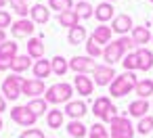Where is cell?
I'll use <instances>...</instances> for the list:
<instances>
[{
    "instance_id": "1",
    "label": "cell",
    "mask_w": 153,
    "mask_h": 138,
    "mask_svg": "<svg viewBox=\"0 0 153 138\" xmlns=\"http://www.w3.org/2000/svg\"><path fill=\"white\" fill-rule=\"evenodd\" d=\"M136 82L138 80H136L134 71H126L122 75H115V80L109 84V94L113 98H122V96H126V94H130L134 90Z\"/></svg>"
},
{
    "instance_id": "2",
    "label": "cell",
    "mask_w": 153,
    "mask_h": 138,
    "mask_svg": "<svg viewBox=\"0 0 153 138\" xmlns=\"http://www.w3.org/2000/svg\"><path fill=\"white\" fill-rule=\"evenodd\" d=\"M71 94H74V86L67 84V82H57L53 86L46 88L44 92V100L51 103V105H61V103H69L71 100Z\"/></svg>"
},
{
    "instance_id": "3",
    "label": "cell",
    "mask_w": 153,
    "mask_h": 138,
    "mask_svg": "<svg viewBox=\"0 0 153 138\" xmlns=\"http://www.w3.org/2000/svg\"><path fill=\"white\" fill-rule=\"evenodd\" d=\"M92 113H94V117L101 123H111L117 117V109L113 107V103H111L109 96H99L92 103Z\"/></svg>"
},
{
    "instance_id": "4",
    "label": "cell",
    "mask_w": 153,
    "mask_h": 138,
    "mask_svg": "<svg viewBox=\"0 0 153 138\" xmlns=\"http://www.w3.org/2000/svg\"><path fill=\"white\" fill-rule=\"evenodd\" d=\"M25 77H21L19 73H11L2 80V96L7 100H17L21 96V84Z\"/></svg>"
},
{
    "instance_id": "5",
    "label": "cell",
    "mask_w": 153,
    "mask_h": 138,
    "mask_svg": "<svg viewBox=\"0 0 153 138\" xmlns=\"http://www.w3.org/2000/svg\"><path fill=\"white\" fill-rule=\"evenodd\" d=\"M109 128H111V138H132L134 136V125H132V121L128 119V117H124V115H117L111 123H109Z\"/></svg>"
},
{
    "instance_id": "6",
    "label": "cell",
    "mask_w": 153,
    "mask_h": 138,
    "mask_svg": "<svg viewBox=\"0 0 153 138\" xmlns=\"http://www.w3.org/2000/svg\"><path fill=\"white\" fill-rule=\"evenodd\" d=\"M11 119H13L15 123L23 125V128H34V123H36L38 115H34L25 105H17V107H13V109H11Z\"/></svg>"
},
{
    "instance_id": "7",
    "label": "cell",
    "mask_w": 153,
    "mask_h": 138,
    "mask_svg": "<svg viewBox=\"0 0 153 138\" xmlns=\"http://www.w3.org/2000/svg\"><path fill=\"white\" fill-rule=\"evenodd\" d=\"M69 69L76 71V75H86V73H94L97 69V61L92 57H71L69 59Z\"/></svg>"
},
{
    "instance_id": "8",
    "label": "cell",
    "mask_w": 153,
    "mask_h": 138,
    "mask_svg": "<svg viewBox=\"0 0 153 138\" xmlns=\"http://www.w3.org/2000/svg\"><path fill=\"white\" fill-rule=\"evenodd\" d=\"M46 92V84L44 80H38V77H25L23 84H21V94L30 96V98H38L40 94L44 96Z\"/></svg>"
},
{
    "instance_id": "9",
    "label": "cell",
    "mask_w": 153,
    "mask_h": 138,
    "mask_svg": "<svg viewBox=\"0 0 153 138\" xmlns=\"http://www.w3.org/2000/svg\"><path fill=\"white\" fill-rule=\"evenodd\" d=\"M126 55H128V52L124 50V46H122L117 40H115V42H109V44L103 48V59H105V65H111V67H113L117 61H122Z\"/></svg>"
},
{
    "instance_id": "10",
    "label": "cell",
    "mask_w": 153,
    "mask_h": 138,
    "mask_svg": "<svg viewBox=\"0 0 153 138\" xmlns=\"http://www.w3.org/2000/svg\"><path fill=\"white\" fill-rule=\"evenodd\" d=\"M113 80H115V71L111 65H97V69L92 73L94 86H109Z\"/></svg>"
},
{
    "instance_id": "11",
    "label": "cell",
    "mask_w": 153,
    "mask_h": 138,
    "mask_svg": "<svg viewBox=\"0 0 153 138\" xmlns=\"http://www.w3.org/2000/svg\"><path fill=\"white\" fill-rule=\"evenodd\" d=\"M132 17L130 15H126V13H120V15H115L113 17V21H111V30H113V34H120V36H128V32H132Z\"/></svg>"
},
{
    "instance_id": "12",
    "label": "cell",
    "mask_w": 153,
    "mask_h": 138,
    "mask_svg": "<svg viewBox=\"0 0 153 138\" xmlns=\"http://www.w3.org/2000/svg\"><path fill=\"white\" fill-rule=\"evenodd\" d=\"M11 34L13 38H30L34 34V21L32 19H17L13 25H11Z\"/></svg>"
},
{
    "instance_id": "13",
    "label": "cell",
    "mask_w": 153,
    "mask_h": 138,
    "mask_svg": "<svg viewBox=\"0 0 153 138\" xmlns=\"http://www.w3.org/2000/svg\"><path fill=\"white\" fill-rule=\"evenodd\" d=\"M134 55H136V69L138 71H149L153 67V52L149 48L140 46L134 50Z\"/></svg>"
},
{
    "instance_id": "14",
    "label": "cell",
    "mask_w": 153,
    "mask_h": 138,
    "mask_svg": "<svg viewBox=\"0 0 153 138\" xmlns=\"http://www.w3.org/2000/svg\"><path fill=\"white\" fill-rule=\"evenodd\" d=\"M111 36H113V30H111V25H107V23H99L97 27H94V32H92V40L99 44V46H107L109 42H111Z\"/></svg>"
},
{
    "instance_id": "15",
    "label": "cell",
    "mask_w": 153,
    "mask_h": 138,
    "mask_svg": "<svg viewBox=\"0 0 153 138\" xmlns=\"http://www.w3.org/2000/svg\"><path fill=\"white\" fill-rule=\"evenodd\" d=\"M74 90L82 96H90L94 92V82L88 75H76L74 77Z\"/></svg>"
},
{
    "instance_id": "16",
    "label": "cell",
    "mask_w": 153,
    "mask_h": 138,
    "mask_svg": "<svg viewBox=\"0 0 153 138\" xmlns=\"http://www.w3.org/2000/svg\"><path fill=\"white\" fill-rule=\"evenodd\" d=\"M88 113V107L84 100H69L65 103V115L71 117V119H82L84 115Z\"/></svg>"
},
{
    "instance_id": "17",
    "label": "cell",
    "mask_w": 153,
    "mask_h": 138,
    "mask_svg": "<svg viewBox=\"0 0 153 138\" xmlns=\"http://www.w3.org/2000/svg\"><path fill=\"white\" fill-rule=\"evenodd\" d=\"M30 17H32V21L34 23H38V25H44V23H48L51 21V11H48V7L46 4H34L32 9H30Z\"/></svg>"
},
{
    "instance_id": "18",
    "label": "cell",
    "mask_w": 153,
    "mask_h": 138,
    "mask_svg": "<svg viewBox=\"0 0 153 138\" xmlns=\"http://www.w3.org/2000/svg\"><path fill=\"white\" fill-rule=\"evenodd\" d=\"M94 17H97V21L99 23H107V21H113V17H115V9H113V4L111 2H101L97 9H94Z\"/></svg>"
},
{
    "instance_id": "19",
    "label": "cell",
    "mask_w": 153,
    "mask_h": 138,
    "mask_svg": "<svg viewBox=\"0 0 153 138\" xmlns=\"http://www.w3.org/2000/svg\"><path fill=\"white\" fill-rule=\"evenodd\" d=\"M86 40H88V34H86V27H82V25H76V27H71V30L67 32V42H69L71 46L86 44Z\"/></svg>"
},
{
    "instance_id": "20",
    "label": "cell",
    "mask_w": 153,
    "mask_h": 138,
    "mask_svg": "<svg viewBox=\"0 0 153 138\" xmlns=\"http://www.w3.org/2000/svg\"><path fill=\"white\" fill-rule=\"evenodd\" d=\"M32 71H34V77L38 80H44L53 73V67H51V61L48 59H38L34 65H32Z\"/></svg>"
},
{
    "instance_id": "21",
    "label": "cell",
    "mask_w": 153,
    "mask_h": 138,
    "mask_svg": "<svg viewBox=\"0 0 153 138\" xmlns=\"http://www.w3.org/2000/svg\"><path fill=\"white\" fill-rule=\"evenodd\" d=\"M63 121H65V113L61 111V109H48V113H46V125L48 128H53V130H59V128H63Z\"/></svg>"
},
{
    "instance_id": "22",
    "label": "cell",
    "mask_w": 153,
    "mask_h": 138,
    "mask_svg": "<svg viewBox=\"0 0 153 138\" xmlns=\"http://www.w3.org/2000/svg\"><path fill=\"white\" fill-rule=\"evenodd\" d=\"M27 55L32 59H44V42L42 38H30L27 40Z\"/></svg>"
},
{
    "instance_id": "23",
    "label": "cell",
    "mask_w": 153,
    "mask_h": 138,
    "mask_svg": "<svg viewBox=\"0 0 153 138\" xmlns=\"http://www.w3.org/2000/svg\"><path fill=\"white\" fill-rule=\"evenodd\" d=\"M128 113L132 115V117H145L147 113H149V103L145 100V98H136V100H132L130 105H128Z\"/></svg>"
},
{
    "instance_id": "24",
    "label": "cell",
    "mask_w": 153,
    "mask_h": 138,
    "mask_svg": "<svg viewBox=\"0 0 153 138\" xmlns=\"http://www.w3.org/2000/svg\"><path fill=\"white\" fill-rule=\"evenodd\" d=\"M65 130H67V134H69L71 138H84V136L88 134V125H84L82 119H71V121L65 125Z\"/></svg>"
},
{
    "instance_id": "25",
    "label": "cell",
    "mask_w": 153,
    "mask_h": 138,
    "mask_svg": "<svg viewBox=\"0 0 153 138\" xmlns=\"http://www.w3.org/2000/svg\"><path fill=\"white\" fill-rule=\"evenodd\" d=\"M132 42L134 44H138V46H143V44H149V40L153 38L151 36V32H149V27H145V25H140V27H132Z\"/></svg>"
},
{
    "instance_id": "26",
    "label": "cell",
    "mask_w": 153,
    "mask_h": 138,
    "mask_svg": "<svg viewBox=\"0 0 153 138\" xmlns=\"http://www.w3.org/2000/svg\"><path fill=\"white\" fill-rule=\"evenodd\" d=\"M25 107H27V109H30V111H32L34 115H38V117H40V115H46V113H48V103L44 100V96H38V98H30V103H27Z\"/></svg>"
},
{
    "instance_id": "27",
    "label": "cell",
    "mask_w": 153,
    "mask_h": 138,
    "mask_svg": "<svg viewBox=\"0 0 153 138\" xmlns=\"http://www.w3.org/2000/svg\"><path fill=\"white\" fill-rule=\"evenodd\" d=\"M59 23H61L63 27L71 30V27L80 25V17H78V13H76L74 9H71V11H63V13H59Z\"/></svg>"
},
{
    "instance_id": "28",
    "label": "cell",
    "mask_w": 153,
    "mask_h": 138,
    "mask_svg": "<svg viewBox=\"0 0 153 138\" xmlns=\"http://www.w3.org/2000/svg\"><path fill=\"white\" fill-rule=\"evenodd\" d=\"M134 92L138 94V98H149V96H153V80H138L136 82V86H134Z\"/></svg>"
},
{
    "instance_id": "29",
    "label": "cell",
    "mask_w": 153,
    "mask_h": 138,
    "mask_svg": "<svg viewBox=\"0 0 153 138\" xmlns=\"http://www.w3.org/2000/svg\"><path fill=\"white\" fill-rule=\"evenodd\" d=\"M51 67H53V73H55V75L63 77V75L67 73V69H69V61H65V57L57 55V57L51 59Z\"/></svg>"
},
{
    "instance_id": "30",
    "label": "cell",
    "mask_w": 153,
    "mask_h": 138,
    "mask_svg": "<svg viewBox=\"0 0 153 138\" xmlns=\"http://www.w3.org/2000/svg\"><path fill=\"white\" fill-rule=\"evenodd\" d=\"M30 67H32V57H30V55H17L15 61H13V67H11V69H13L15 73L21 75V73L27 71Z\"/></svg>"
},
{
    "instance_id": "31",
    "label": "cell",
    "mask_w": 153,
    "mask_h": 138,
    "mask_svg": "<svg viewBox=\"0 0 153 138\" xmlns=\"http://www.w3.org/2000/svg\"><path fill=\"white\" fill-rule=\"evenodd\" d=\"M74 11L78 13L80 19H90V17H94V7L88 2V0H80V2L74 7Z\"/></svg>"
},
{
    "instance_id": "32",
    "label": "cell",
    "mask_w": 153,
    "mask_h": 138,
    "mask_svg": "<svg viewBox=\"0 0 153 138\" xmlns=\"http://www.w3.org/2000/svg\"><path fill=\"white\" fill-rule=\"evenodd\" d=\"M11 9L15 11V15H19V19H27L30 17V4L25 0H9Z\"/></svg>"
},
{
    "instance_id": "33",
    "label": "cell",
    "mask_w": 153,
    "mask_h": 138,
    "mask_svg": "<svg viewBox=\"0 0 153 138\" xmlns=\"http://www.w3.org/2000/svg\"><path fill=\"white\" fill-rule=\"evenodd\" d=\"M88 138H111V134H109V130L105 128V123L97 121V123L88 125Z\"/></svg>"
},
{
    "instance_id": "34",
    "label": "cell",
    "mask_w": 153,
    "mask_h": 138,
    "mask_svg": "<svg viewBox=\"0 0 153 138\" xmlns=\"http://www.w3.org/2000/svg\"><path fill=\"white\" fill-rule=\"evenodd\" d=\"M17 57V44L15 40H7L0 44V59H15Z\"/></svg>"
},
{
    "instance_id": "35",
    "label": "cell",
    "mask_w": 153,
    "mask_h": 138,
    "mask_svg": "<svg viewBox=\"0 0 153 138\" xmlns=\"http://www.w3.org/2000/svg\"><path fill=\"white\" fill-rule=\"evenodd\" d=\"M136 132H138V134H143V136L151 134V132H153V117H151V115L140 117V119H138V123H136Z\"/></svg>"
},
{
    "instance_id": "36",
    "label": "cell",
    "mask_w": 153,
    "mask_h": 138,
    "mask_svg": "<svg viewBox=\"0 0 153 138\" xmlns=\"http://www.w3.org/2000/svg\"><path fill=\"white\" fill-rule=\"evenodd\" d=\"M48 7H51V11H59V13L71 11L74 9V0H48Z\"/></svg>"
},
{
    "instance_id": "37",
    "label": "cell",
    "mask_w": 153,
    "mask_h": 138,
    "mask_svg": "<svg viewBox=\"0 0 153 138\" xmlns=\"http://www.w3.org/2000/svg\"><path fill=\"white\" fill-rule=\"evenodd\" d=\"M84 46H86V52H88V57H92V59H99V57H103V48H101V46H99V44H97L92 38H88Z\"/></svg>"
},
{
    "instance_id": "38",
    "label": "cell",
    "mask_w": 153,
    "mask_h": 138,
    "mask_svg": "<svg viewBox=\"0 0 153 138\" xmlns=\"http://www.w3.org/2000/svg\"><path fill=\"white\" fill-rule=\"evenodd\" d=\"M122 65H124L126 71H136V55H134V50L128 52V55L122 59Z\"/></svg>"
},
{
    "instance_id": "39",
    "label": "cell",
    "mask_w": 153,
    "mask_h": 138,
    "mask_svg": "<svg viewBox=\"0 0 153 138\" xmlns=\"http://www.w3.org/2000/svg\"><path fill=\"white\" fill-rule=\"evenodd\" d=\"M11 25H13V17H11V13L0 9V30H7V27H11Z\"/></svg>"
},
{
    "instance_id": "40",
    "label": "cell",
    "mask_w": 153,
    "mask_h": 138,
    "mask_svg": "<svg viewBox=\"0 0 153 138\" xmlns=\"http://www.w3.org/2000/svg\"><path fill=\"white\" fill-rule=\"evenodd\" d=\"M19 138H44V132L42 130H38V128H27V130H23L21 132V136Z\"/></svg>"
},
{
    "instance_id": "41",
    "label": "cell",
    "mask_w": 153,
    "mask_h": 138,
    "mask_svg": "<svg viewBox=\"0 0 153 138\" xmlns=\"http://www.w3.org/2000/svg\"><path fill=\"white\" fill-rule=\"evenodd\" d=\"M117 42L124 46V50H126V52H132L134 42H132V38H130V36H120V38H117Z\"/></svg>"
},
{
    "instance_id": "42",
    "label": "cell",
    "mask_w": 153,
    "mask_h": 138,
    "mask_svg": "<svg viewBox=\"0 0 153 138\" xmlns=\"http://www.w3.org/2000/svg\"><path fill=\"white\" fill-rule=\"evenodd\" d=\"M13 61L15 59H0V71H9L13 67Z\"/></svg>"
},
{
    "instance_id": "43",
    "label": "cell",
    "mask_w": 153,
    "mask_h": 138,
    "mask_svg": "<svg viewBox=\"0 0 153 138\" xmlns=\"http://www.w3.org/2000/svg\"><path fill=\"white\" fill-rule=\"evenodd\" d=\"M2 111H7V98L2 96V92H0V113Z\"/></svg>"
},
{
    "instance_id": "44",
    "label": "cell",
    "mask_w": 153,
    "mask_h": 138,
    "mask_svg": "<svg viewBox=\"0 0 153 138\" xmlns=\"http://www.w3.org/2000/svg\"><path fill=\"white\" fill-rule=\"evenodd\" d=\"M2 42H7V32L0 30V44H2Z\"/></svg>"
},
{
    "instance_id": "45",
    "label": "cell",
    "mask_w": 153,
    "mask_h": 138,
    "mask_svg": "<svg viewBox=\"0 0 153 138\" xmlns=\"http://www.w3.org/2000/svg\"><path fill=\"white\" fill-rule=\"evenodd\" d=\"M4 4H9V0H0V9H2Z\"/></svg>"
},
{
    "instance_id": "46",
    "label": "cell",
    "mask_w": 153,
    "mask_h": 138,
    "mask_svg": "<svg viewBox=\"0 0 153 138\" xmlns=\"http://www.w3.org/2000/svg\"><path fill=\"white\" fill-rule=\"evenodd\" d=\"M4 128V123H2V117H0V130H2Z\"/></svg>"
},
{
    "instance_id": "47",
    "label": "cell",
    "mask_w": 153,
    "mask_h": 138,
    "mask_svg": "<svg viewBox=\"0 0 153 138\" xmlns=\"http://www.w3.org/2000/svg\"><path fill=\"white\" fill-rule=\"evenodd\" d=\"M107 2H117V0H107Z\"/></svg>"
},
{
    "instance_id": "48",
    "label": "cell",
    "mask_w": 153,
    "mask_h": 138,
    "mask_svg": "<svg viewBox=\"0 0 153 138\" xmlns=\"http://www.w3.org/2000/svg\"><path fill=\"white\" fill-rule=\"evenodd\" d=\"M149 2H153V0H149Z\"/></svg>"
},
{
    "instance_id": "49",
    "label": "cell",
    "mask_w": 153,
    "mask_h": 138,
    "mask_svg": "<svg viewBox=\"0 0 153 138\" xmlns=\"http://www.w3.org/2000/svg\"><path fill=\"white\" fill-rule=\"evenodd\" d=\"M25 2H30V0H25Z\"/></svg>"
},
{
    "instance_id": "50",
    "label": "cell",
    "mask_w": 153,
    "mask_h": 138,
    "mask_svg": "<svg viewBox=\"0 0 153 138\" xmlns=\"http://www.w3.org/2000/svg\"><path fill=\"white\" fill-rule=\"evenodd\" d=\"M151 42H153V38H151Z\"/></svg>"
}]
</instances>
